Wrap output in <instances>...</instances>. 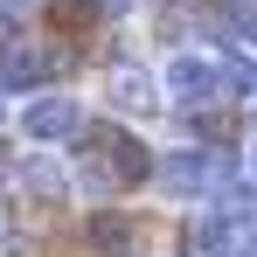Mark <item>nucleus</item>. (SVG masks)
I'll list each match as a JSON object with an SVG mask.
<instances>
[{"mask_svg": "<svg viewBox=\"0 0 257 257\" xmlns=\"http://www.w3.org/2000/svg\"><path fill=\"white\" fill-rule=\"evenodd\" d=\"M104 97H111V111H125V118H153V111L167 104V97H160V77L139 70V63H118L111 84H104Z\"/></svg>", "mask_w": 257, "mask_h": 257, "instance_id": "423d86ee", "label": "nucleus"}, {"mask_svg": "<svg viewBox=\"0 0 257 257\" xmlns=\"http://www.w3.org/2000/svg\"><path fill=\"white\" fill-rule=\"evenodd\" d=\"M222 174H229V160H215V153H202V146H174L167 160H153V181H160L167 202H202Z\"/></svg>", "mask_w": 257, "mask_h": 257, "instance_id": "f257e3e1", "label": "nucleus"}, {"mask_svg": "<svg viewBox=\"0 0 257 257\" xmlns=\"http://www.w3.org/2000/svg\"><path fill=\"white\" fill-rule=\"evenodd\" d=\"M0 118H7V97H0Z\"/></svg>", "mask_w": 257, "mask_h": 257, "instance_id": "ddd939ff", "label": "nucleus"}, {"mask_svg": "<svg viewBox=\"0 0 257 257\" xmlns=\"http://www.w3.org/2000/svg\"><path fill=\"white\" fill-rule=\"evenodd\" d=\"M7 236H14V209L0 202V243H7Z\"/></svg>", "mask_w": 257, "mask_h": 257, "instance_id": "9b49d317", "label": "nucleus"}, {"mask_svg": "<svg viewBox=\"0 0 257 257\" xmlns=\"http://www.w3.org/2000/svg\"><path fill=\"white\" fill-rule=\"evenodd\" d=\"M21 132H28L35 146L77 139V132H84V104H77L70 90H42V97H28V111H21Z\"/></svg>", "mask_w": 257, "mask_h": 257, "instance_id": "f03ea898", "label": "nucleus"}, {"mask_svg": "<svg viewBox=\"0 0 257 257\" xmlns=\"http://www.w3.org/2000/svg\"><path fill=\"white\" fill-rule=\"evenodd\" d=\"M14 188H21V195L56 202V195L70 188V174H63V160H49V153H21V160H14Z\"/></svg>", "mask_w": 257, "mask_h": 257, "instance_id": "6e6552de", "label": "nucleus"}, {"mask_svg": "<svg viewBox=\"0 0 257 257\" xmlns=\"http://www.w3.org/2000/svg\"><path fill=\"white\" fill-rule=\"evenodd\" d=\"M56 77V49L42 42H0V97L7 90H42Z\"/></svg>", "mask_w": 257, "mask_h": 257, "instance_id": "39448f33", "label": "nucleus"}, {"mask_svg": "<svg viewBox=\"0 0 257 257\" xmlns=\"http://www.w3.org/2000/svg\"><path fill=\"white\" fill-rule=\"evenodd\" d=\"M160 97L167 104H209L215 97V56H195V49H181L160 63Z\"/></svg>", "mask_w": 257, "mask_h": 257, "instance_id": "7ed1b4c3", "label": "nucleus"}, {"mask_svg": "<svg viewBox=\"0 0 257 257\" xmlns=\"http://www.w3.org/2000/svg\"><path fill=\"white\" fill-rule=\"evenodd\" d=\"M97 7H104V14H125V7H132V0H97Z\"/></svg>", "mask_w": 257, "mask_h": 257, "instance_id": "f8f14e48", "label": "nucleus"}, {"mask_svg": "<svg viewBox=\"0 0 257 257\" xmlns=\"http://www.w3.org/2000/svg\"><path fill=\"white\" fill-rule=\"evenodd\" d=\"M215 97H257V63L243 49H222L215 56Z\"/></svg>", "mask_w": 257, "mask_h": 257, "instance_id": "1a4fd4ad", "label": "nucleus"}, {"mask_svg": "<svg viewBox=\"0 0 257 257\" xmlns=\"http://www.w3.org/2000/svg\"><path fill=\"white\" fill-rule=\"evenodd\" d=\"M195 250H202V257H236V250H243V215H236V202H222V209L202 215Z\"/></svg>", "mask_w": 257, "mask_h": 257, "instance_id": "0eeeda50", "label": "nucleus"}, {"mask_svg": "<svg viewBox=\"0 0 257 257\" xmlns=\"http://www.w3.org/2000/svg\"><path fill=\"white\" fill-rule=\"evenodd\" d=\"M250 167H257V160H250Z\"/></svg>", "mask_w": 257, "mask_h": 257, "instance_id": "2eb2a0df", "label": "nucleus"}, {"mask_svg": "<svg viewBox=\"0 0 257 257\" xmlns=\"http://www.w3.org/2000/svg\"><path fill=\"white\" fill-rule=\"evenodd\" d=\"M0 167H7V153H0Z\"/></svg>", "mask_w": 257, "mask_h": 257, "instance_id": "4468645a", "label": "nucleus"}, {"mask_svg": "<svg viewBox=\"0 0 257 257\" xmlns=\"http://www.w3.org/2000/svg\"><path fill=\"white\" fill-rule=\"evenodd\" d=\"M90 243L111 250V257H132L139 250V222H132V215H97V222H90Z\"/></svg>", "mask_w": 257, "mask_h": 257, "instance_id": "9d476101", "label": "nucleus"}, {"mask_svg": "<svg viewBox=\"0 0 257 257\" xmlns=\"http://www.w3.org/2000/svg\"><path fill=\"white\" fill-rule=\"evenodd\" d=\"M90 153H97V174H104L111 188H139V181H153V153H146L132 132H104Z\"/></svg>", "mask_w": 257, "mask_h": 257, "instance_id": "20e7f679", "label": "nucleus"}]
</instances>
